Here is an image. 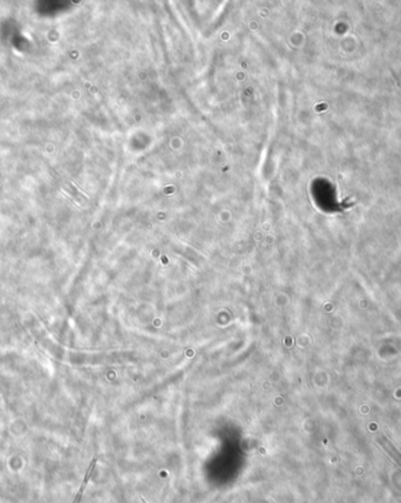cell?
Returning a JSON list of instances; mask_svg holds the SVG:
<instances>
[{"label": "cell", "mask_w": 401, "mask_h": 503, "mask_svg": "<svg viewBox=\"0 0 401 503\" xmlns=\"http://www.w3.org/2000/svg\"><path fill=\"white\" fill-rule=\"evenodd\" d=\"M141 503H147V501L145 500V498H141Z\"/></svg>", "instance_id": "7a4b0ae2"}, {"label": "cell", "mask_w": 401, "mask_h": 503, "mask_svg": "<svg viewBox=\"0 0 401 503\" xmlns=\"http://www.w3.org/2000/svg\"><path fill=\"white\" fill-rule=\"evenodd\" d=\"M95 466H96V459L93 460V461L91 462V465H89L87 473H86V475H85V479H84V481H82L80 489H79L78 495H77V496H75L73 503H80L81 498H82V495H84V491L86 489V486H87V484H88V481H89V479H91V476L93 475V472H94Z\"/></svg>", "instance_id": "6da1fadb"}]
</instances>
